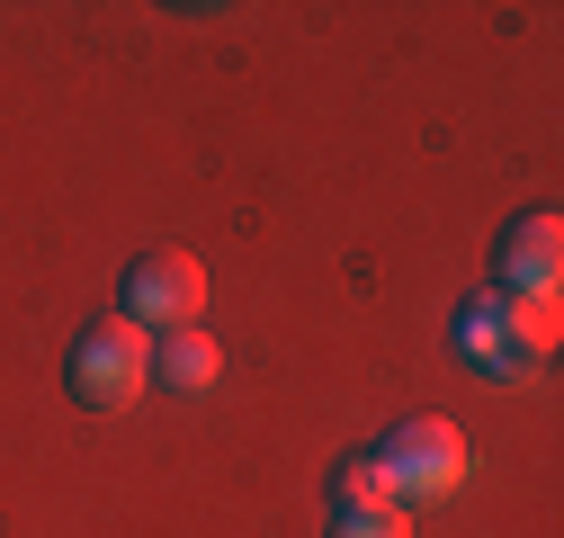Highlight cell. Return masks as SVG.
Wrapping results in <instances>:
<instances>
[{"label":"cell","instance_id":"1","mask_svg":"<svg viewBox=\"0 0 564 538\" xmlns=\"http://www.w3.org/2000/svg\"><path fill=\"white\" fill-rule=\"evenodd\" d=\"M144 386H153V342H144V323H126V314L82 323V342H73V395L99 404V413H117V404H134Z\"/></svg>","mask_w":564,"mask_h":538},{"label":"cell","instance_id":"2","mask_svg":"<svg viewBox=\"0 0 564 538\" xmlns=\"http://www.w3.org/2000/svg\"><path fill=\"white\" fill-rule=\"evenodd\" d=\"M197 305H206V269H197V251H134L126 260V288H117V314L126 323H197Z\"/></svg>","mask_w":564,"mask_h":538},{"label":"cell","instance_id":"3","mask_svg":"<svg viewBox=\"0 0 564 538\" xmlns=\"http://www.w3.org/2000/svg\"><path fill=\"white\" fill-rule=\"evenodd\" d=\"M377 458H386L394 494H448V485L466 476V431L440 422V413H412V422H394V440H386Z\"/></svg>","mask_w":564,"mask_h":538},{"label":"cell","instance_id":"4","mask_svg":"<svg viewBox=\"0 0 564 538\" xmlns=\"http://www.w3.org/2000/svg\"><path fill=\"white\" fill-rule=\"evenodd\" d=\"M492 269H502L511 297H555V279H564V225H555V207L520 216L502 243H492Z\"/></svg>","mask_w":564,"mask_h":538},{"label":"cell","instance_id":"5","mask_svg":"<svg viewBox=\"0 0 564 538\" xmlns=\"http://www.w3.org/2000/svg\"><path fill=\"white\" fill-rule=\"evenodd\" d=\"M216 368H225L216 332H197V323L153 332V386H171V395H206V386H216Z\"/></svg>","mask_w":564,"mask_h":538},{"label":"cell","instance_id":"6","mask_svg":"<svg viewBox=\"0 0 564 538\" xmlns=\"http://www.w3.org/2000/svg\"><path fill=\"white\" fill-rule=\"evenodd\" d=\"M484 342H502V359H546V351H555V297H511V305H492V332L475 323L466 351H484Z\"/></svg>","mask_w":564,"mask_h":538},{"label":"cell","instance_id":"7","mask_svg":"<svg viewBox=\"0 0 564 538\" xmlns=\"http://www.w3.org/2000/svg\"><path fill=\"white\" fill-rule=\"evenodd\" d=\"M386 503H394V476H386L377 449H359V458L332 466V512H386Z\"/></svg>","mask_w":564,"mask_h":538},{"label":"cell","instance_id":"8","mask_svg":"<svg viewBox=\"0 0 564 538\" xmlns=\"http://www.w3.org/2000/svg\"><path fill=\"white\" fill-rule=\"evenodd\" d=\"M332 538H412V520H403V503H386V512H332Z\"/></svg>","mask_w":564,"mask_h":538}]
</instances>
